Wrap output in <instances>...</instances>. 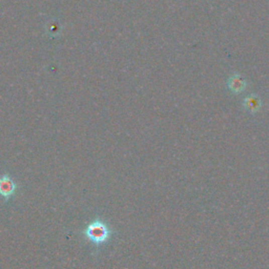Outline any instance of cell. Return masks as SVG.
<instances>
[{"label": "cell", "mask_w": 269, "mask_h": 269, "mask_svg": "<svg viewBox=\"0 0 269 269\" xmlns=\"http://www.w3.org/2000/svg\"><path fill=\"white\" fill-rule=\"evenodd\" d=\"M80 232L85 241L91 243L96 249H99L103 245L111 242L116 233L109 222L100 217L91 220Z\"/></svg>", "instance_id": "cell-1"}, {"label": "cell", "mask_w": 269, "mask_h": 269, "mask_svg": "<svg viewBox=\"0 0 269 269\" xmlns=\"http://www.w3.org/2000/svg\"><path fill=\"white\" fill-rule=\"evenodd\" d=\"M19 190V185L11 174L4 173L0 176V197L8 203L13 199Z\"/></svg>", "instance_id": "cell-2"}, {"label": "cell", "mask_w": 269, "mask_h": 269, "mask_svg": "<svg viewBox=\"0 0 269 269\" xmlns=\"http://www.w3.org/2000/svg\"><path fill=\"white\" fill-rule=\"evenodd\" d=\"M227 88L233 95H240L247 88V80L241 74L233 73L227 79Z\"/></svg>", "instance_id": "cell-3"}, {"label": "cell", "mask_w": 269, "mask_h": 269, "mask_svg": "<svg viewBox=\"0 0 269 269\" xmlns=\"http://www.w3.org/2000/svg\"><path fill=\"white\" fill-rule=\"evenodd\" d=\"M242 104L245 111L248 112L251 115H255L262 110L263 101L259 95H256V94H250V95L244 98Z\"/></svg>", "instance_id": "cell-4"}]
</instances>
